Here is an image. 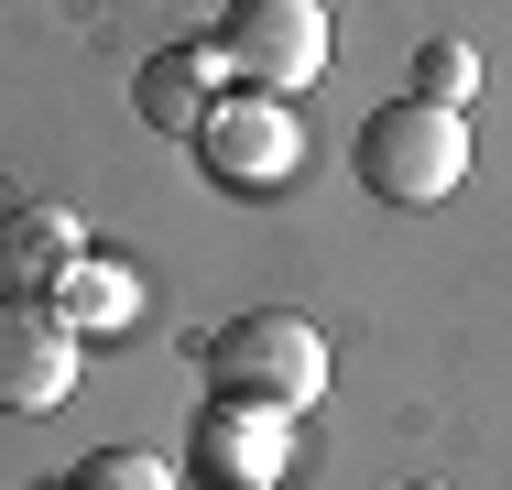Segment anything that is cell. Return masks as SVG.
<instances>
[{"mask_svg": "<svg viewBox=\"0 0 512 490\" xmlns=\"http://www.w3.org/2000/svg\"><path fill=\"white\" fill-rule=\"evenodd\" d=\"M218 44H164V55H142V77H131V109H142V131H164V142H197V120L218 109Z\"/></svg>", "mask_w": 512, "mask_h": 490, "instance_id": "obj_7", "label": "cell"}, {"mask_svg": "<svg viewBox=\"0 0 512 490\" xmlns=\"http://www.w3.org/2000/svg\"><path fill=\"white\" fill-rule=\"evenodd\" d=\"M469 88H480V55H469L458 33H436V44H414V98H436V109H458Z\"/></svg>", "mask_w": 512, "mask_h": 490, "instance_id": "obj_10", "label": "cell"}, {"mask_svg": "<svg viewBox=\"0 0 512 490\" xmlns=\"http://www.w3.org/2000/svg\"><path fill=\"white\" fill-rule=\"evenodd\" d=\"M349 175L382 196V207H447L469 186V120L436 109V98H382L349 142Z\"/></svg>", "mask_w": 512, "mask_h": 490, "instance_id": "obj_1", "label": "cell"}, {"mask_svg": "<svg viewBox=\"0 0 512 490\" xmlns=\"http://www.w3.org/2000/svg\"><path fill=\"white\" fill-rule=\"evenodd\" d=\"M88 327L55 294H0V414H55L77 392Z\"/></svg>", "mask_w": 512, "mask_h": 490, "instance_id": "obj_6", "label": "cell"}, {"mask_svg": "<svg viewBox=\"0 0 512 490\" xmlns=\"http://www.w3.org/2000/svg\"><path fill=\"white\" fill-rule=\"evenodd\" d=\"M404 490H447V480H404Z\"/></svg>", "mask_w": 512, "mask_h": 490, "instance_id": "obj_12", "label": "cell"}, {"mask_svg": "<svg viewBox=\"0 0 512 490\" xmlns=\"http://www.w3.org/2000/svg\"><path fill=\"white\" fill-rule=\"evenodd\" d=\"M218 66L240 77V88H262V98H295V88H316L327 77V0H229L218 11Z\"/></svg>", "mask_w": 512, "mask_h": 490, "instance_id": "obj_3", "label": "cell"}, {"mask_svg": "<svg viewBox=\"0 0 512 490\" xmlns=\"http://www.w3.org/2000/svg\"><path fill=\"white\" fill-rule=\"evenodd\" d=\"M88 262V218L77 207H0V294H55Z\"/></svg>", "mask_w": 512, "mask_h": 490, "instance_id": "obj_8", "label": "cell"}, {"mask_svg": "<svg viewBox=\"0 0 512 490\" xmlns=\"http://www.w3.org/2000/svg\"><path fill=\"white\" fill-rule=\"evenodd\" d=\"M284 469H295V414L284 403L207 392V414L186 425V480L197 490H273Z\"/></svg>", "mask_w": 512, "mask_h": 490, "instance_id": "obj_5", "label": "cell"}, {"mask_svg": "<svg viewBox=\"0 0 512 490\" xmlns=\"http://www.w3.org/2000/svg\"><path fill=\"white\" fill-rule=\"evenodd\" d=\"M66 490H175V469H164L153 447H99V458H77Z\"/></svg>", "mask_w": 512, "mask_h": 490, "instance_id": "obj_11", "label": "cell"}, {"mask_svg": "<svg viewBox=\"0 0 512 490\" xmlns=\"http://www.w3.org/2000/svg\"><path fill=\"white\" fill-rule=\"evenodd\" d=\"M55 490H66V480H55Z\"/></svg>", "mask_w": 512, "mask_h": 490, "instance_id": "obj_13", "label": "cell"}, {"mask_svg": "<svg viewBox=\"0 0 512 490\" xmlns=\"http://www.w3.org/2000/svg\"><path fill=\"white\" fill-rule=\"evenodd\" d=\"M55 305H66V316H77L88 338H109V327H131V305H142V284H131L120 262H99V251H88V262H77V273L55 284Z\"/></svg>", "mask_w": 512, "mask_h": 490, "instance_id": "obj_9", "label": "cell"}, {"mask_svg": "<svg viewBox=\"0 0 512 490\" xmlns=\"http://www.w3.org/2000/svg\"><path fill=\"white\" fill-rule=\"evenodd\" d=\"M197 164L207 186L229 196H273L295 164H306V131H295V98H262V88H229L218 109L197 120Z\"/></svg>", "mask_w": 512, "mask_h": 490, "instance_id": "obj_4", "label": "cell"}, {"mask_svg": "<svg viewBox=\"0 0 512 490\" xmlns=\"http://www.w3.org/2000/svg\"><path fill=\"white\" fill-rule=\"evenodd\" d=\"M207 382L240 392V403L306 414L316 392H327V338H316L306 316H284V305H251V316H229V327L207 338Z\"/></svg>", "mask_w": 512, "mask_h": 490, "instance_id": "obj_2", "label": "cell"}]
</instances>
